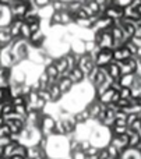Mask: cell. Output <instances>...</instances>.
I'll use <instances>...</instances> for the list:
<instances>
[{
  "label": "cell",
  "instance_id": "obj_1",
  "mask_svg": "<svg viewBox=\"0 0 141 159\" xmlns=\"http://www.w3.org/2000/svg\"><path fill=\"white\" fill-rule=\"evenodd\" d=\"M112 60H113V49H112V48H102V49H99V52H98L94 63H95V66H98V67H105V66H108Z\"/></svg>",
  "mask_w": 141,
  "mask_h": 159
},
{
  "label": "cell",
  "instance_id": "obj_2",
  "mask_svg": "<svg viewBox=\"0 0 141 159\" xmlns=\"http://www.w3.org/2000/svg\"><path fill=\"white\" fill-rule=\"evenodd\" d=\"M102 14H105L106 17L112 18L113 21L115 20H120L122 17H125V7L116 4V3H109V4H106V7L103 8Z\"/></svg>",
  "mask_w": 141,
  "mask_h": 159
},
{
  "label": "cell",
  "instance_id": "obj_3",
  "mask_svg": "<svg viewBox=\"0 0 141 159\" xmlns=\"http://www.w3.org/2000/svg\"><path fill=\"white\" fill-rule=\"evenodd\" d=\"M77 67L84 73V74L87 75L95 67V63H94V60L91 59V56H89L88 53H84V55H81L80 60H78Z\"/></svg>",
  "mask_w": 141,
  "mask_h": 159
},
{
  "label": "cell",
  "instance_id": "obj_4",
  "mask_svg": "<svg viewBox=\"0 0 141 159\" xmlns=\"http://www.w3.org/2000/svg\"><path fill=\"white\" fill-rule=\"evenodd\" d=\"M57 85H59V88H60V91H61V93H69L70 91H71V88L74 87V84L71 82V80L69 78V75L67 77H60L57 80Z\"/></svg>",
  "mask_w": 141,
  "mask_h": 159
},
{
  "label": "cell",
  "instance_id": "obj_5",
  "mask_svg": "<svg viewBox=\"0 0 141 159\" xmlns=\"http://www.w3.org/2000/svg\"><path fill=\"white\" fill-rule=\"evenodd\" d=\"M69 78L71 80V82L75 85V84H80V82L83 81L84 78H85V74H84V73L81 71V70L78 69L77 66H75L74 69H71L69 71Z\"/></svg>",
  "mask_w": 141,
  "mask_h": 159
},
{
  "label": "cell",
  "instance_id": "obj_6",
  "mask_svg": "<svg viewBox=\"0 0 141 159\" xmlns=\"http://www.w3.org/2000/svg\"><path fill=\"white\" fill-rule=\"evenodd\" d=\"M48 91H49V93H50L52 102L60 101L61 96H63V93H61V91H60V88H59L57 82H53V84H49V85H48Z\"/></svg>",
  "mask_w": 141,
  "mask_h": 159
},
{
  "label": "cell",
  "instance_id": "obj_7",
  "mask_svg": "<svg viewBox=\"0 0 141 159\" xmlns=\"http://www.w3.org/2000/svg\"><path fill=\"white\" fill-rule=\"evenodd\" d=\"M134 80H136V74H134V73H129V74L120 75L119 82H120V85H122V87H130L131 88Z\"/></svg>",
  "mask_w": 141,
  "mask_h": 159
},
{
  "label": "cell",
  "instance_id": "obj_8",
  "mask_svg": "<svg viewBox=\"0 0 141 159\" xmlns=\"http://www.w3.org/2000/svg\"><path fill=\"white\" fill-rule=\"evenodd\" d=\"M71 52L75 53V55H84V53H85V49H84V39H77V41L73 42Z\"/></svg>",
  "mask_w": 141,
  "mask_h": 159
},
{
  "label": "cell",
  "instance_id": "obj_9",
  "mask_svg": "<svg viewBox=\"0 0 141 159\" xmlns=\"http://www.w3.org/2000/svg\"><path fill=\"white\" fill-rule=\"evenodd\" d=\"M74 119H75V121H77V124H83V123H87V121H88L91 117H89L88 110L83 109V110H80L78 113H75Z\"/></svg>",
  "mask_w": 141,
  "mask_h": 159
},
{
  "label": "cell",
  "instance_id": "obj_10",
  "mask_svg": "<svg viewBox=\"0 0 141 159\" xmlns=\"http://www.w3.org/2000/svg\"><path fill=\"white\" fill-rule=\"evenodd\" d=\"M30 36H31V30H30V25L27 24L25 21H22V24H21V28H20V38H22V39H30Z\"/></svg>",
  "mask_w": 141,
  "mask_h": 159
},
{
  "label": "cell",
  "instance_id": "obj_11",
  "mask_svg": "<svg viewBox=\"0 0 141 159\" xmlns=\"http://www.w3.org/2000/svg\"><path fill=\"white\" fill-rule=\"evenodd\" d=\"M125 46H126V49L130 52L131 56H136V57H137V52H139V46H137V45H134L133 42L129 39V41L125 42Z\"/></svg>",
  "mask_w": 141,
  "mask_h": 159
},
{
  "label": "cell",
  "instance_id": "obj_12",
  "mask_svg": "<svg viewBox=\"0 0 141 159\" xmlns=\"http://www.w3.org/2000/svg\"><path fill=\"white\" fill-rule=\"evenodd\" d=\"M70 158L71 159H87V155L84 151L81 149H74V151H70Z\"/></svg>",
  "mask_w": 141,
  "mask_h": 159
},
{
  "label": "cell",
  "instance_id": "obj_13",
  "mask_svg": "<svg viewBox=\"0 0 141 159\" xmlns=\"http://www.w3.org/2000/svg\"><path fill=\"white\" fill-rule=\"evenodd\" d=\"M119 92H120V98H127V99L131 98V88L130 87H122L119 89Z\"/></svg>",
  "mask_w": 141,
  "mask_h": 159
},
{
  "label": "cell",
  "instance_id": "obj_14",
  "mask_svg": "<svg viewBox=\"0 0 141 159\" xmlns=\"http://www.w3.org/2000/svg\"><path fill=\"white\" fill-rule=\"evenodd\" d=\"M97 157H98V159H106V158L109 157L108 149H106V148H99V151H98Z\"/></svg>",
  "mask_w": 141,
  "mask_h": 159
},
{
  "label": "cell",
  "instance_id": "obj_15",
  "mask_svg": "<svg viewBox=\"0 0 141 159\" xmlns=\"http://www.w3.org/2000/svg\"><path fill=\"white\" fill-rule=\"evenodd\" d=\"M32 2L35 3L36 7L41 8V7H45V6L50 4V2H52V0H32Z\"/></svg>",
  "mask_w": 141,
  "mask_h": 159
},
{
  "label": "cell",
  "instance_id": "obj_16",
  "mask_svg": "<svg viewBox=\"0 0 141 159\" xmlns=\"http://www.w3.org/2000/svg\"><path fill=\"white\" fill-rule=\"evenodd\" d=\"M28 25H30L31 34H32V32H35V31H38V30H41V21H36V22H31V24H28Z\"/></svg>",
  "mask_w": 141,
  "mask_h": 159
},
{
  "label": "cell",
  "instance_id": "obj_17",
  "mask_svg": "<svg viewBox=\"0 0 141 159\" xmlns=\"http://www.w3.org/2000/svg\"><path fill=\"white\" fill-rule=\"evenodd\" d=\"M133 36L141 38V24H140V25H136V31H134V35H133Z\"/></svg>",
  "mask_w": 141,
  "mask_h": 159
},
{
  "label": "cell",
  "instance_id": "obj_18",
  "mask_svg": "<svg viewBox=\"0 0 141 159\" xmlns=\"http://www.w3.org/2000/svg\"><path fill=\"white\" fill-rule=\"evenodd\" d=\"M137 11H139V14H140V16H141V4L139 6V7H137Z\"/></svg>",
  "mask_w": 141,
  "mask_h": 159
},
{
  "label": "cell",
  "instance_id": "obj_19",
  "mask_svg": "<svg viewBox=\"0 0 141 159\" xmlns=\"http://www.w3.org/2000/svg\"><path fill=\"white\" fill-rule=\"evenodd\" d=\"M139 66H141V56L139 57Z\"/></svg>",
  "mask_w": 141,
  "mask_h": 159
},
{
  "label": "cell",
  "instance_id": "obj_20",
  "mask_svg": "<svg viewBox=\"0 0 141 159\" xmlns=\"http://www.w3.org/2000/svg\"><path fill=\"white\" fill-rule=\"evenodd\" d=\"M2 49H3V46H2V45H0V52H2Z\"/></svg>",
  "mask_w": 141,
  "mask_h": 159
},
{
  "label": "cell",
  "instance_id": "obj_21",
  "mask_svg": "<svg viewBox=\"0 0 141 159\" xmlns=\"http://www.w3.org/2000/svg\"><path fill=\"white\" fill-rule=\"evenodd\" d=\"M109 2H111V3H112V0H109Z\"/></svg>",
  "mask_w": 141,
  "mask_h": 159
},
{
  "label": "cell",
  "instance_id": "obj_22",
  "mask_svg": "<svg viewBox=\"0 0 141 159\" xmlns=\"http://www.w3.org/2000/svg\"><path fill=\"white\" fill-rule=\"evenodd\" d=\"M140 119H141V117H140Z\"/></svg>",
  "mask_w": 141,
  "mask_h": 159
}]
</instances>
